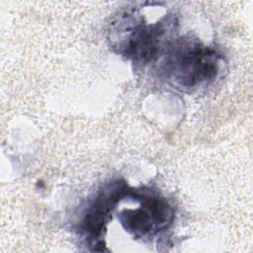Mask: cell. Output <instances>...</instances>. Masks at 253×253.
<instances>
[{
  "label": "cell",
  "instance_id": "6da1fadb",
  "mask_svg": "<svg viewBox=\"0 0 253 253\" xmlns=\"http://www.w3.org/2000/svg\"><path fill=\"white\" fill-rule=\"evenodd\" d=\"M170 66L174 79L190 87L215 76L217 58L210 48L196 42H185L174 50Z\"/></svg>",
  "mask_w": 253,
  "mask_h": 253
},
{
  "label": "cell",
  "instance_id": "7a4b0ae2",
  "mask_svg": "<svg viewBox=\"0 0 253 253\" xmlns=\"http://www.w3.org/2000/svg\"><path fill=\"white\" fill-rule=\"evenodd\" d=\"M163 30L157 26H139L137 27L126 45V52L135 59L151 60L159 49V44Z\"/></svg>",
  "mask_w": 253,
  "mask_h": 253
}]
</instances>
